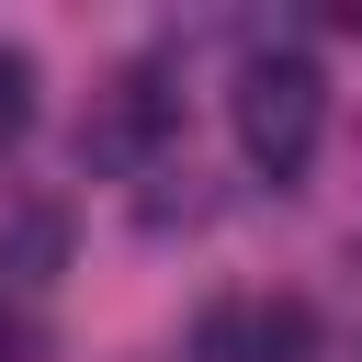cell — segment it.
Segmentation results:
<instances>
[{"label": "cell", "instance_id": "1", "mask_svg": "<svg viewBox=\"0 0 362 362\" xmlns=\"http://www.w3.org/2000/svg\"><path fill=\"white\" fill-rule=\"evenodd\" d=\"M226 113H238V158H249L260 181H305V170H317V136H328V79H317L305 45H260V57L238 68Z\"/></svg>", "mask_w": 362, "mask_h": 362}, {"label": "cell", "instance_id": "2", "mask_svg": "<svg viewBox=\"0 0 362 362\" xmlns=\"http://www.w3.org/2000/svg\"><path fill=\"white\" fill-rule=\"evenodd\" d=\"M192 362H317V305H305V294H238V305H204Z\"/></svg>", "mask_w": 362, "mask_h": 362}, {"label": "cell", "instance_id": "3", "mask_svg": "<svg viewBox=\"0 0 362 362\" xmlns=\"http://www.w3.org/2000/svg\"><path fill=\"white\" fill-rule=\"evenodd\" d=\"M158 136H170V90H158L147 68H124V79L90 102V124H79V170H147Z\"/></svg>", "mask_w": 362, "mask_h": 362}, {"label": "cell", "instance_id": "4", "mask_svg": "<svg viewBox=\"0 0 362 362\" xmlns=\"http://www.w3.org/2000/svg\"><path fill=\"white\" fill-rule=\"evenodd\" d=\"M23 124H34V57L0 45V147H23Z\"/></svg>", "mask_w": 362, "mask_h": 362}, {"label": "cell", "instance_id": "5", "mask_svg": "<svg viewBox=\"0 0 362 362\" xmlns=\"http://www.w3.org/2000/svg\"><path fill=\"white\" fill-rule=\"evenodd\" d=\"M0 362H23V317L11 305H0Z\"/></svg>", "mask_w": 362, "mask_h": 362}]
</instances>
